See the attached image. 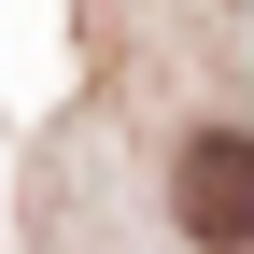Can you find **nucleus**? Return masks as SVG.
Here are the masks:
<instances>
[{
	"mask_svg": "<svg viewBox=\"0 0 254 254\" xmlns=\"http://www.w3.org/2000/svg\"><path fill=\"white\" fill-rule=\"evenodd\" d=\"M170 212H184V240H212V254H254V127H198V141H184V170H170Z\"/></svg>",
	"mask_w": 254,
	"mask_h": 254,
	"instance_id": "1",
	"label": "nucleus"
}]
</instances>
